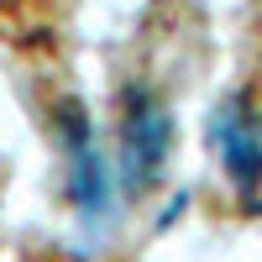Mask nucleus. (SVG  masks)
Masks as SVG:
<instances>
[{
	"instance_id": "f257e3e1",
	"label": "nucleus",
	"mask_w": 262,
	"mask_h": 262,
	"mask_svg": "<svg viewBox=\"0 0 262 262\" xmlns=\"http://www.w3.org/2000/svg\"><path fill=\"white\" fill-rule=\"evenodd\" d=\"M168 111L152 95H131V111H126V158H131V179L137 184H152L163 173V158H168Z\"/></svg>"
},
{
	"instance_id": "f03ea898",
	"label": "nucleus",
	"mask_w": 262,
	"mask_h": 262,
	"mask_svg": "<svg viewBox=\"0 0 262 262\" xmlns=\"http://www.w3.org/2000/svg\"><path fill=\"white\" fill-rule=\"evenodd\" d=\"M215 142L226 152V168L242 184L262 179V121L257 116H247L242 105H226V111L215 116Z\"/></svg>"
},
{
	"instance_id": "7ed1b4c3",
	"label": "nucleus",
	"mask_w": 262,
	"mask_h": 262,
	"mask_svg": "<svg viewBox=\"0 0 262 262\" xmlns=\"http://www.w3.org/2000/svg\"><path fill=\"white\" fill-rule=\"evenodd\" d=\"M53 21V0H0V32H42Z\"/></svg>"
}]
</instances>
